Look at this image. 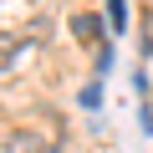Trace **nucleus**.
Listing matches in <instances>:
<instances>
[{
	"label": "nucleus",
	"instance_id": "nucleus-4",
	"mask_svg": "<svg viewBox=\"0 0 153 153\" xmlns=\"http://www.w3.org/2000/svg\"><path fill=\"white\" fill-rule=\"evenodd\" d=\"M107 16H112V36H117L123 21H128V0H107Z\"/></svg>",
	"mask_w": 153,
	"mask_h": 153
},
{
	"label": "nucleus",
	"instance_id": "nucleus-2",
	"mask_svg": "<svg viewBox=\"0 0 153 153\" xmlns=\"http://www.w3.org/2000/svg\"><path fill=\"white\" fill-rule=\"evenodd\" d=\"M71 41H76V46L102 51V21H97V16H87V10H82V16H71Z\"/></svg>",
	"mask_w": 153,
	"mask_h": 153
},
{
	"label": "nucleus",
	"instance_id": "nucleus-1",
	"mask_svg": "<svg viewBox=\"0 0 153 153\" xmlns=\"http://www.w3.org/2000/svg\"><path fill=\"white\" fill-rule=\"evenodd\" d=\"M5 148L10 153H61V123L51 112H36L31 128H16Z\"/></svg>",
	"mask_w": 153,
	"mask_h": 153
},
{
	"label": "nucleus",
	"instance_id": "nucleus-5",
	"mask_svg": "<svg viewBox=\"0 0 153 153\" xmlns=\"http://www.w3.org/2000/svg\"><path fill=\"white\" fill-rule=\"evenodd\" d=\"M143 51L153 56V21H148V36H143Z\"/></svg>",
	"mask_w": 153,
	"mask_h": 153
},
{
	"label": "nucleus",
	"instance_id": "nucleus-3",
	"mask_svg": "<svg viewBox=\"0 0 153 153\" xmlns=\"http://www.w3.org/2000/svg\"><path fill=\"white\" fill-rule=\"evenodd\" d=\"M21 51H26V31H0V71H10Z\"/></svg>",
	"mask_w": 153,
	"mask_h": 153
}]
</instances>
